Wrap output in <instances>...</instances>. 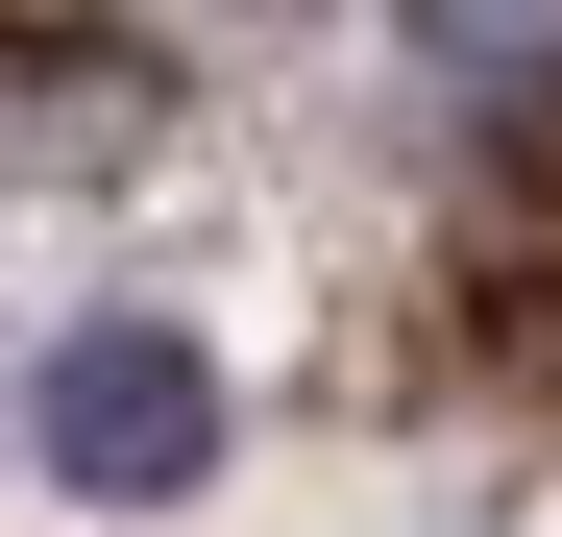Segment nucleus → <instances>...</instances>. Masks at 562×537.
<instances>
[{
    "label": "nucleus",
    "instance_id": "1",
    "mask_svg": "<svg viewBox=\"0 0 562 537\" xmlns=\"http://www.w3.org/2000/svg\"><path fill=\"white\" fill-rule=\"evenodd\" d=\"M25 439H49V489L147 513V489H196V465H221V367H196L171 318H74V342H49V391H25Z\"/></svg>",
    "mask_w": 562,
    "mask_h": 537
},
{
    "label": "nucleus",
    "instance_id": "2",
    "mask_svg": "<svg viewBox=\"0 0 562 537\" xmlns=\"http://www.w3.org/2000/svg\"><path fill=\"white\" fill-rule=\"evenodd\" d=\"M416 73H440V99H538V123H562V25H490V0H440Z\"/></svg>",
    "mask_w": 562,
    "mask_h": 537
}]
</instances>
